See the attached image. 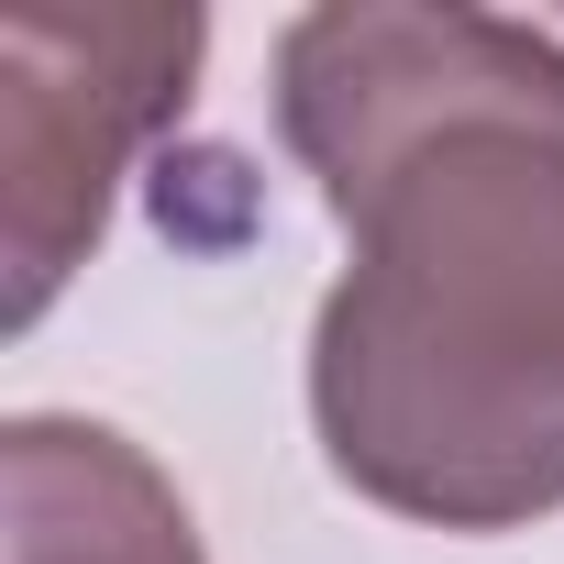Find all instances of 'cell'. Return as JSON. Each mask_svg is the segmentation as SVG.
<instances>
[{
    "mask_svg": "<svg viewBox=\"0 0 564 564\" xmlns=\"http://www.w3.org/2000/svg\"><path fill=\"white\" fill-rule=\"evenodd\" d=\"M210 23L188 0H12L0 12V322L34 333L111 232L122 166L188 111Z\"/></svg>",
    "mask_w": 564,
    "mask_h": 564,
    "instance_id": "obj_2",
    "label": "cell"
},
{
    "mask_svg": "<svg viewBox=\"0 0 564 564\" xmlns=\"http://www.w3.org/2000/svg\"><path fill=\"white\" fill-rule=\"evenodd\" d=\"M276 144L344 221L311 322L333 476L421 531L564 509V34L465 0H322L265 56Z\"/></svg>",
    "mask_w": 564,
    "mask_h": 564,
    "instance_id": "obj_1",
    "label": "cell"
},
{
    "mask_svg": "<svg viewBox=\"0 0 564 564\" xmlns=\"http://www.w3.org/2000/svg\"><path fill=\"white\" fill-rule=\"evenodd\" d=\"M0 553L12 564H210L177 476L111 421H0Z\"/></svg>",
    "mask_w": 564,
    "mask_h": 564,
    "instance_id": "obj_3",
    "label": "cell"
}]
</instances>
